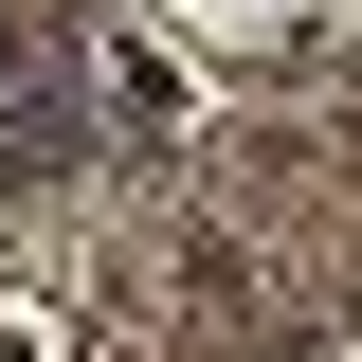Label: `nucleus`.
I'll return each instance as SVG.
<instances>
[{
	"label": "nucleus",
	"mask_w": 362,
	"mask_h": 362,
	"mask_svg": "<svg viewBox=\"0 0 362 362\" xmlns=\"http://www.w3.org/2000/svg\"><path fill=\"white\" fill-rule=\"evenodd\" d=\"M73 163H90V90L18 73V90H0V199H37V181H73Z\"/></svg>",
	"instance_id": "obj_1"
},
{
	"label": "nucleus",
	"mask_w": 362,
	"mask_h": 362,
	"mask_svg": "<svg viewBox=\"0 0 362 362\" xmlns=\"http://www.w3.org/2000/svg\"><path fill=\"white\" fill-rule=\"evenodd\" d=\"M18 73H37V0H0V90H18Z\"/></svg>",
	"instance_id": "obj_2"
}]
</instances>
